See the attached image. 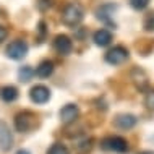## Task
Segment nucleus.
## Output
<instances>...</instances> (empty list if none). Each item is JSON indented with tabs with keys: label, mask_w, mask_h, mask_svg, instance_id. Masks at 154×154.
Listing matches in <instances>:
<instances>
[{
	"label": "nucleus",
	"mask_w": 154,
	"mask_h": 154,
	"mask_svg": "<svg viewBox=\"0 0 154 154\" xmlns=\"http://www.w3.org/2000/svg\"><path fill=\"white\" fill-rule=\"evenodd\" d=\"M83 18H85V10L80 3H68L62 11V23L65 26L70 28L78 26L83 21Z\"/></svg>",
	"instance_id": "obj_1"
},
{
	"label": "nucleus",
	"mask_w": 154,
	"mask_h": 154,
	"mask_svg": "<svg viewBox=\"0 0 154 154\" xmlns=\"http://www.w3.org/2000/svg\"><path fill=\"white\" fill-rule=\"evenodd\" d=\"M37 127V115L31 110H23L15 115V128L20 133H29Z\"/></svg>",
	"instance_id": "obj_2"
},
{
	"label": "nucleus",
	"mask_w": 154,
	"mask_h": 154,
	"mask_svg": "<svg viewBox=\"0 0 154 154\" xmlns=\"http://www.w3.org/2000/svg\"><path fill=\"white\" fill-rule=\"evenodd\" d=\"M128 59H130V52H128V49H125L123 45H115V47L109 49L106 54V62L112 66L122 65Z\"/></svg>",
	"instance_id": "obj_3"
},
{
	"label": "nucleus",
	"mask_w": 154,
	"mask_h": 154,
	"mask_svg": "<svg viewBox=\"0 0 154 154\" xmlns=\"http://www.w3.org/2000/svg\"><path fill=\"white\" fill-rule=\"evenodd\" d=\"M28 51H29L28 44L21 39H16L7 45L5 54H7L8 59H11V60H23L28 55Z\"/></svg>",
	"instance_id": "obj_4"
},
{
	"label": "nucleus",
	"mask_w": 154,
	"mask_h": 154,
	"mask_svg": "<svg viewBox=\"0 0 154 154\" xmlns=\"http://www.w3.org/2000/svg\"><path fill=\"white\" fill-rule=\"evenodd\" d=\"M102 148L107 149V151H114L119 154H125L130 151V144L128 141L122 138V136H109L102 141Z\"/></svg>",
	"instance_id": "obj_5"
},
{
	"label": "nucleus",
	"mask_w": 154,
	"mask_h": 154,
	"mask_svg": "<svg viewBox=\"0 0 154 154\" xmlns=\"http://www.w3.org/2000/svg\"><path fill=\"white\" fill-rule=\"evenodd\" d=\"M115 10H117V5H114V3H104V5H101L96 10V16H97V20H101L102 23L115 28V23H114V20H112Z\"/></svg>",
	"instance_id": "obj_6"
},
{
	"label": "nucleus",
	"mask_w": 154,
	"mask_h": 154,
	"mask_svg": "<svg viewBox=\"0 0 154 154\" xmlns=\"http://www.w3.org/2000/svg\"><path fill=\"white\" fill-rule=\"evenodd\" d=\"M29 97L34 104H45L51 99V89L44 85L32 86L31 91H29Z\"/></svg>",
	"instance_id": "obj_7"
},
{
	"label": "nucleus",
	"mask_w": 154,
	"mask_h": 154,
	"mask_svg": "<svg viewBox=\"0 0 154 154\" xmlns=\"http://www.w3.org/2000/svg\"><path fill=\"white\" fill-rule=\"evenodd\" d=\"M54 49L60 55H68L73 51V41L70 39L66 34H59L54 39Z\"/></svg>",
	"instance_id": "obj_8"
},
{
	"label": "nucleus",
	"mask_w": 154,
	"mask_h": 154,
	"mask_svg": "<svg viewBox=\"0 0 154 154\" xmlns=\"http://www.w3.org/2000/svg\"><path fill=\"white\" fill-rule=\"evenodd\" d=\"M13 146V135L10 127L5 122H0V149L3 152H8Z\"/></svg>",
	"instance_id": "obj_9"
},
{
	"label": "nucleus",
	"mask_w": 154,
	"mask_h": 154,
	"mask_svg": "<svg viewBox=\"0 0 154 154\" xmlns=\"http://www.w3.org/2000/svg\"><path fill=\"white\" fill-rule=\"evenodd\" d=\"M78 115H80V109L75 104H66V106H63L60 109V120L66 125L73 123L78 119Z\"/></svg>",
	"instance_id": "obj_10"
},
{
	"label": "nucleus",
	"mask_w": 154,
	"mask_h": 154,
	"mask_svg": "<svg viewBox=\"0 0 154 154\" xmlns=\"http://www.w3.org/2000/svg\"><path fill=\"white\" fill-rule=\"evenodd\" d=\"M136 122H138V119L133 114H120L114 119V125L120 130H130L136 125Z\"/></svg>",
	"instance_id": "obj_11"
},
{
	"label": "nucleus",
	"mask_w": 154,
	"mask_h": 154,
	"mask_svg": "<svg viewBox=\"0 0 154 154\" xmlns=\"http://www.w3.org/2000/svg\"><path fill=\"white\" fill-rule=\"evenodd\" d=\"M93 41H94L96 45H99V47H107V45L112 42V32L107 31V29H99V31L94 32Z\"/></svg>",
	"instance_id": "obj_12"
},
{
	"label": "nucleus",
	"mask_w": 154,
	"mask_h": 154,
	"mask_svg": "<svg viewBox=\"0 0 154 154\" xmlns=\"http://www.w3.org/2000/svg\"><path fill=\"white\" fill-rule=\"evenodd\" d=\"M18 89L15 88V86L8 85V86H3L2 89H0V99H2L3 102H15L16 99H18Z\"/></svg>",
	"instance_id": "obj_13"
},
{
	"label": "nucleus",
	"mask_w": 154,
	"mask_h": 154,
	"mask_svg": "<svg viewBox=\"0 0 154 154\" xmlns=\"http://www.w3.org/2000/svg\"><path fill=\"white\" fill-rule=\"evenodd\" d=\"M52 73H54V63H52L51 60L41 62L39 66L36 68V75H37L39 78H49Z\"/></svg>",
	"instance_id": "obj_14"
},
{
	"label": "nucleus",
	"mask_w": 154,
	"mask_h": 154,
	"mask_svg": "<svg viewBox=\"0 0 154 154\" xmlns=\"http://www.w3.org/2000/svg\"><path fill=\"white\" fill-rule=\"evenodd\" d=\"M34 75H36V70H32L29 65H26V66H21V68H20L18 78H20V81L28 83L29 80H32V76H34Z\"/></svg>",
	"instance_id": "obj_15"
},
{
	"label": "nucleus",
	"mask_w": 154,
	"mask_h": 154,
	"mask_svg": "<svg viewBox=\"0 0 154 154\" xmlns=\"http://www.w3.org/2000/svg\"><path fill=\"white\" fill-rule=\"evenodd\" d=\"M47 154H70L68 148L63 146L62 143H54L51 148L47 149Z\"/></svg>",
	"instance_id": "obj_16"
},
{
	"label": "nucleus",
	"mask_w": 154,
	"mask_h": 154,
	"mask_svg": "<svg viewBox=\"0 0 154 154\" xmlns=\"http://www.w3.org/2000/svg\"><path fill=\"white\" fill-rule=\"evenodd\" d=\"M149 2H151V0H130V5H131L133 10L141 11L149 5Z\"/></svg>",
	"instance_id": "obj_17"
},
{
	"label": "nucleus",
	"mask_w": 154,
	"mask_h": 154,
	"mask_svg": "<svg viewBox=\"0 0 154 154\" xmlns=\"http://www.w3.org/2000/svg\"><path fill=\"white\" fill-rule=\"evenodd\" d=\"M144 104H146V107H148L149 110L154 112V89H151L146 94V97H144Z\"/></svg>",
	"instance_id": "obj_18"
},
{
	"label": "nucleus",
	"mask_w": 154,
	"mask_h": 154,
	"mask_svg": "<svg viewBox=\"0 0 154 154\" xmlns=\"http://www.w3.org/2000/svg\"><path fill=\"white\" fill-rule=\"evenodd\" d=\"M144 29L146 31H154V13H149L144 20Z\"/></svg>",
	"instance_id": "obj_19"
},
{
	"label": "nucleus",
	"mask_w": 154,
	"mask_h": 154,
	"mask_svg": "<svg viewBox=\"0 0 154 154\" xmlns=\"http://www.w3.org/2000/svg\"><path fill=\"white\" fill-rule=\"evenodd\" d=\"M7 36H8V32H7V29L3 26H0V44L3 42V41L7 39Z\"/></svg>",
	"instance_id": "obj_20"
},
{
	"label": "nucleus",
	"mask_w": 154,
	"mask_h": 154,
	"mask_svg": "<svg viewBox=\"0 0 154 154\" xmlns=\"http://www.w3.org/2000/svg\"><path fill=\"white\" fill-rule=\"evenodd\" d=\"M16 154H31V152L26 151V149H20V151H16Z\"/></svg>",
	"instance_id": "obj_21"
},
{
	"label": "nucleus",
	"mask_w": 154,
	"mask_h": 154,
	"mask_svg": "<svg viewBox=\"0 0 154 154\" xmlns=\"http://www.w3.org/2000/svg\"><path fill=\"white\" fill-rule=\"evenodd\" d=\"M140 154H154V151H141Z\"/></svg>",
	"instance_id": "obj_22"
}]
</instances>
